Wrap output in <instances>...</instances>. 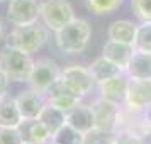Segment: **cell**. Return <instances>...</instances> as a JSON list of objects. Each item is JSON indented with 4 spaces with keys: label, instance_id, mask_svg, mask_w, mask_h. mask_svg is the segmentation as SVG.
<instances>
[{
    "label": "cell",
    "instance_id": "obj_9",
    "mask_svg": "<svg viewBox=\"0 0 151 144\" xmlns=\"http://www.w3.org/2000/svg\"><path fill=\"white\" fill-rule=\"evenodd\" d=\"M127 85H129V76L122 73L119 76H114L110 80L99 83L100 88V98L107 100V102L114 103L117 107H121L126 103V95H127Z\"/></svg>",
    "mask_w": 151,
    "mask_h": 144
},
{
    "label": "cell",
    "instance_id": "obj_16",
    "mask_svg": "<svg viewBox=\"0 0 151 144\" xmlns=\"http://www.w3.org/2000/svg\"><path fill=\"white\" fill-rule=\"evenodd\" d=\"M132 53H134V46H132V44L109 39V41L105 42V46H104L102 56H105L107 59L114 61L116 64H119L121 68L126 69V66H127V63H129Z\"/></svg>",
    "mask_w": 151,
    "mask_h": 144
},
{
    "label": "cell",
    "instance_id": "obj_22",
    "mask_svg": "<svg viewBox=\"0 0 151 144\" xmlns=\"http://www.w3.org/2000/svg\"><path fill=\"white\" fill-rule=\"evenodd\" d=\"M85 5L92 14L95 15H107L116 12L122 5V0H85Z\"/></svg>",
    "mask_w": 151,
    "mask_h": 144
},
{
    "label": "cell",
    "instance_id": "obj_11",
    "mask_svg": "<svg viewBox=\"0 0 151 144\" xmlns=\"http://www.w3.org/2000/svg\"><path fill=\"white\" fill-rule=\"evenodd\" d=\"M44 97H46V103L55 105L58 109H61L63 112H70L71 109H75L76 105L82 103V97L70 92L60 80L44 93Z\"/></svg>",
    "mask_w": 151,
    "mask_h": 144
},
{
    "label": "cell",
    "instance_id": "obj_23",
    "mask_svg": "<svg viewBox=\"0 0 151 144\" xmlns=\"http://www.w3.org/2000/svg\"><path fill=\"white\" fill-rule=\"evenodd\" d=\"M114 136L116 132L93 127L92 130L83 134V144H114Z\"/></svg>",
    "mask_w": 151,
    "mask_h": 144
},
{
    "label": "cell",
    "instance_id": "obj_12",
    "mask_svg": "<svg viewBox=\"0 0 151 144\" xmlns=\"http://www.w3.org/2000/svg\"><path fill=\"white\" fill-rule=\"evenodd\" d=\"M148 103H151V82H143V80L129 78L127 95H126V105L131 107V109L143 110Z\"/></svg>",
    "mask_w": 151,
    "mask_h": 144
},
{
    "label": "cell",
    "instance_id": "obj_25",
    "mask_svg": "<svg viewBox=\"0 0 151 144\" xmlns=\"http://www.w3.org/2000/svg\"><path fill=\"white\" fill-rule=\"evenodd\" d=\"M131 7L141 22H151V0H131Z\"/></svg>",
    "mask_w": 151,
    "mask_h": 144
},
{
    "label": "cell",
    "instance_id": "obj_14",
    "mask_svg": "<svg viewBox=\"0 0 151 144\" xmlns=\"http://www.w3.org/2000/svg\"><path fill=\"white\" fill-rule=\"evenodd\" d=\"M126 75L134 80L151 82V53L134 49V53L126 66Z\"/></svg>",
    "mask_w": 151,
    "mask_h": 144
},
{
    "label": "cell",
    "instance_id": "obj_5",
    "mask_svg": "<svg viewBox=\"0 0 151 144\" xmlns=\"http://www.w3.org/2000/svg\"><path fill=\"white\" fill-rule=\"evenodd\" d=\"M41 19L46 27L56 32L75 19L73 7L68 0H46L41 4Z\"/></svg>",
    "mask_w": 151,
    "mask_h": 144
},
{
    "label": "cell",
    "instance_id": "obj_29",
    "mask_svg": "<svg viewBox=\"0 0 151 144\" xmlns=\"http://www.w3.org/2000/svg\"><path fill=\"white\" fill-rule=\"evenodd\" d=\"M9 80L7 76L4 75V71L0 69V95H4V93H7V88H9Z\"/></svg>",
    "mask_w": 151,
    "mask_h": 144
},
{
    "label": "cell",
    "instance_id": "obj_18",
    "mask_svg": "<svg viewBox=\"0 0 151 144\" xmlns=\"http://www.w3.org/2000/svg\"><path fill=\"white\" fill-rule=\"evenodd\" d=\"M88 69H90V73H92V76H93L95 83H102V82H105V80H110V78H114V76H119V75H122V73H126V69L121 68V66L116 64L114 61L107 59L105 56L95 59V61L88 66Z\"/></svg>",
    "mask_w": 151,
    "mask_h": 144
},
{
    "label": "cell",
    "instance_id": "obj_3",
    "mask_svg": "<svg viewBox=\"0 0 151 144\" xmlns=\"http://www.w3.org/2000/svg\"><path fill=\"white\" fill-rule=\"evenodd\" d=\"M32 66H34V61L31 54L21 49L7 44L0 51V69L10 82H27Z\"/></svg>",
    "mask_w": 151,
    "mask_h": 144
},
{
    "label": "cell",
    "instance_id": "obj_24",
    "mask_svg": "<svg viewBox=\"0 0 151 144\" xmlns=\"http://www.w3.org/2000/svg\"><path fill=\"white\" fill-rule=\"evenodd\" d=\"M134 49L151 53V22H143L141 26H137Z\"/></svg>",
    "mask_w": 151,
    "mask_h": 144
},
{
    "label": "cell",
    "instance_id": "obj_15",
    "mask_svg": "<svg viewBox=\"0 0 151 144\" xmlns=\"http://www.w3.org/2000/svg\"><path fill=\"white\" fill-rule=\"evenodd\" d=\"M66 124L71 125L73 129H76L78 132H82V134L92 130L95 127V115H93L92 105L80 103L75 109L66 112Z\"/></svg>",
    "mask_w": 151,
    "mask_h": 144
},
{
    "label": "cell",
    "instance_id": "obj_1",
    "mask_svg": "<svg viewBox=\"0 0 151 144\" xmlns=\"http://www.w3.org/2000/svg\"><path fill=\"white\" fill-rule=\"evenodd\" d=\"M92 27L83 19H73L60 31H56V44L61 53L66 54H80L88 46Z\"/></svg>",
    "mask_w": 151,
    "mask_h": 144
},
{
    "label": "cell",
    "instance_id": "obj_20",
    "mask_svg": "<svg viewBox=\"0 0 151 144\" xmlns=\"http://www.w3.org/2000/svg\"><path fill=\"white\" fill-rule=\"evenodd\" d=\"M136 32H137V26L132 24L131 21H116L110 24L109 31V39L112 41H119V42H127L134 46L136 41Z\"/></svg>",
    "mask_w": 151,
    "mask_h": 144
},
{
    "label": "cell",
    "instance_id": "obj_7",
    "mask_svg": "<svg viewBox=\"0 0 151 144\" xmlns=\"http://www.w3.org/2000/svg\"><path fill=\"white\" fill-rule=\"evenodd\" d=\"M41 17V4L37 0H9L7 21L14 26L34 24Z\"/></svg>",
    "mask_w": 151,
    "mask_h": 144
},
{
    "label": "cell",
    "instance_id": "obj_30",
    "mask_svg": "<svg viewBox=\"0 0 151 144\" xmlns=\"http://www.w3.org/2000/svg\"><path fill=\"white\" fill-rule=\"evenodd\" d=\"M141 139H143V144H151V129L146 130L143 136H141Z\"/></svg>",
    "mask_w": 151,
    "mask_h": 144
},
{
    "label": "cell",
    "instance_id": "obj_13",
    "mask_svg": "<svg viewBox=\"0 0 151 144\" xmlns=\"http://www.w3.org/2000/svg\"><path fill=\"white\" fill-rule=\"evenodd\" d=\"M17 129L21 132L24 144H41V143H48L51 139L49 130L44 127V124L37 117H34V119H22L21 124L17 125Z\"/></svg>",
    "mask_w": 151,
    "mask_h": 144
},
{
    "label": "cell",
    "instance_id": "obj_8",
    "mask_svg": "<svg viewBox=\"0 0 151 144\" xmlns=\"http://www.w3.org/2000/svg\"><path fill=\"white\" fill-rule=\"evenodd\" d=\"M93 115H95V127L109 132H117L119 129V119H121V109L114 103L107 102L104 98H99L92 105Z\"/></svg>",
    "mask_w": 151,
    "mask_h": 144
},
{
    "label": "cell",
    "instance_id": "obj_28",
    "mask_svg": "<svg viewBox=\"0 0 151 144\" xmlns=\"http://www.w3.org/2000/svg\"><path fill=\"white\" fill-rule=\"evenodd\" d=\"M143 120H144L146 129H151V103H148L143 109Z\"/></svg>",
    "mask_w": 151,
    "mask_h": 144
},
{
    "label": "cell",
    "instance_id": "obj_19",
    "mask_svg": "<svg viewBox=\"0 0 151 144\" xmlns=\"http://www.w3.org/2000/svg\"><path fill=\"white\" fill-rule=\"evenodd\" d=\"M37 119L44 124V127L49 130V134L53 137L66 124V112H63L61 109H58V107L51 105V103H46L44 109L39 112Z\"/></svg>",
    "mask_w": 151,
    "mask_h": 144
},
{
    "label": "cell",
    "instance_id": "obj_31",
    "mask_svg": "<svg viewBox=\"0 0 151 144\" xmlns=\"http://www.w3.org/2000/svg\"><path fill=\"white\" fill-rule=\"evenodd\" d=\"M4 37H5V24L0 21V41H2Z\"/></svg>",
    "mask_w": 151,
    "mask_h": 144
},
{
    "label": "cell",
    "instance_id": "obj_17",
    "mask_svg": "<svg viewBox=\"0 0 151 144\" xmlns=\"http://www.w3.org/2000/svg\"><path fill=\"white\" fill-rule=\"evenodd\" d=\"M22 120L21 110L17 107L15 97L9 93L0 95V125L4 127H17Z\"/></svg>",
    "mask_w": 151,
    "mask_h": 144
},
{
    "label": "cell",
    "instance_id": "obj_27",
    "mask_svg": "<svg viewBox=\"0 0 151 144\" xmlns=\"http://www.w3.org/2000/svg\"><path fill=\"white\" fill-rule=\"evenodd\" d=\"M0 144H24L19 129L0 125Z\"/></svg>",
    "mask_w": 151,
    "mask_h": 144
},
{
    "label": "cell",
    "instance_id": "obj_32",
    "mask_svg": "<svg viewBox=\"0 0 151 144\" xmlns=\"http://www.w3.org/2000/svg\"><path fill=\"white\" fill-rule=\"evenodd\" d=\"M41 144H51V143H49V141H48V143H41Z\"/></svg>",
    "mask_w": 151,
    "mask_h": 144
},
{
    "label": "cell",
    "instance_id": "obj_4",
    "mask_svg": "<svg viewBox=\"0 0 151 144\" xmlns=\"http://www.w3.org/2000/svg\"><path fill=\"white\" fill-rule=\"evenodd\" d=\"M61 71L63 69H60L56 61L49 59V58H42V59L34 61V66H32V71H31V76H29L27 83L31 85L32 90L46 93L60 80Z\"/></svg>",
    "mask_w": 151,
    "mask_h": 144
},
{
    "label": "cell",
    "instance_id": "obj_26",
    "mask_svg": "<svg viewBox=\"0 0 151 144\" xmlns=\"http://www.w3.org/2000/svg\"><path fill=\"white\" fill-rule=\"evenodd\" d=\"M114 144H143L141 134L131 129H119L114 136Z\"/></svg>",
    "mask_w": 151,
    "mask_h": 144
},
{
    "label": "cell",
    "instance_id": "obj_21",
    "mask_svg": "<svg viewBox=\"0 0 151 144\" xmlns=\"http://www.w3.org/2000/svg\"><path fill=\"white\" fill-rule=\"evenodd\" d=\"M51 144H83V134L73 129L71 125L65 124L55 136L49 139Z\"/></svg>",
    "mask_w": 151,
    "mask_h": 144
},
{
    "label": "cell",
    "instance_id": "obj_2",
    "mask_svg": "<svg viewBox=\"0 0 151 144\" xmlns=\"http://www.w3.org/2000/svg\"><path fill=\"white\" fill-rule=\"evenodd\" d=\"M48 37V27L44 24H39V21H37L34 24H27V26H14V29L7 36V44L12 48L21 49L27 54H32L46 44Z\"/></svg>",
    "mask_w": 151,
    "mask_h": 144
},
{
    "label": "cell",
    "instance_id": "obj_33",
    "mask_svg": "<svg viewBox=\"0 0 151 144\" xmlns=\"http://www.w3.org/2000/svg\"><path fill=\"white\" fill-rule=\"evenodd\" d=\"M0 2H9V0H0Z\"/></svg>",
    "mask_w": 151,
    "mask_h": 144
},
{
    "label": "cell",
    "instance_id": "obj_6",
    "mask_svg": "<svg viewBox=\"0 0 151 144\" xmlns=\"http://www.w3.org/2000/svg\"><path fill=\"white\" fill-rule=\"evenodd\" d=\"M60 82L70 90V92H73L75 95L78 97H85L88 95L92 88H93V85H95V80H93V76L90 73L88 68H85V66H70V68H65L61 71V76H60Z\"/></svg>",
    "mask_w": 151,
    "mask_h": 144
},
{
    "label": "cell",
    "instance_id": "obj_10",
    "mask_svg": "<svg viewBox=\"0 0 151 144\" xmlns=\"http://www.w3.org/2000/svg\"><path fill=\"white\" fill-rule=\"evenodd\" d=\"M15 102H17V107L21 110L22 119H34L44 109L46 97L41 92H36V90L29 88V90L19 92V95L15 97Z\"/></svg>",
    "mask_w": 151,
    "mask_h": 144
}]
</instances>
